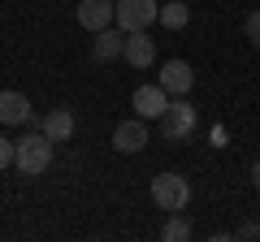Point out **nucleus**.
I'll return each instance as SVG.
<instances>
[{
  "mask_svg": "<svg viewBox=\"0 0 260 242\" xmlns=\"http://www.w3.org/2000/svg\"><path fill=\"white\" fill-rule=\"evenodd\" d=\"M143 147H148V121H143V117L113 126V151H121V156H135V151H143Z\"/></svg>",
  "mask_w": 260,
  "mask_h": 242,
  "instance_id": "nucleus-5",
  "label": "nucleus"
},
{
  "mask_svg": "<svg viewBox=\"0 0 260 242\" xmlns=\"http://www.w3.org/2000/svg\"><path fill=\"white\" fill-rule=\"evenodd\" d=\"M152 204L160 212H186V204H191V182L182 173H156L152 177Z\"/></svg>",
  "mask_w": 260,
  "mask_h": 242,
  "instance_id": "nucleus-3",
  "label": "nucleus"
},
{
  "mask_svg": "<svg viewBox=\"0 0 260 242\" xmlns=\"http://www.w3.org/2000/svg\"><path fill=\"white\" fill-rule=\"evenodd\" d=\"M247 39H251V48H260V9L247 18Z\"/></svg>",
  "mask_w": 260,
  "mask_h": 242,
  "instance_id": "nucleus-16",
  "label": "nucleus"
},
{
  "mask_svg": "<svg viewBox=\"0 0 260 242\" xmlns=\"http://www.w3.org/2000/svg\"><path fill=\"white\" fill-rule=\"evenodd\" d=\"M160 238H165V242H186V238H191V221H186L182 212H169V221H165V229H160Z\"/></svg>",
  "mask_w": 260,
  "mask_h": 242,
  "instance_id": "nucleus-14",
  "label": "nucleus"
},
{
  "mask_svg": "<svg viewBox=\"0 0 260 242\" xmlns=\"http://www.w3.org/2000/svg\"><path fill=\"white\" fill-rule=\"evenodd\" d=\"M13 156H18V143H9L5 134H0V169H9V165H13Z\"/></svg>",
  "mask_w": 260,
  "mask_h": 242,
  "instance_id": "nucleus-15",
  "label": "nucleus"
},
{
  "mask_svg": "<svg viewBox=\"0 0 260 242\" xmlns=\"http://www.w3.org/2000/svg\"><path fill=\"white\" fill-rule=\"evenodd\" d=\"M251 186L260 190V160H256V165H251Z\"/></svg>",
  "mask_w": 260,
  "mask_h": 242,
  "instance_id": "nucleus-18",
  "label": "nucleus"
},
{
  "mask_svg": "<svg viewBox=\"0 0 260 242\" xmlns=\"http://www.w3.org/2000/svg\"><path fill=\"white\" fill-rule=\"evenodd\" d=\"M234 238H260V225L256 221H247V225H239V233Z\"/></svg>",
  "mask_w": 260,
  "mask_h": 242,
  "instance_id": "nucleus-17",
  "label": "nucleus"
},
{
  "mask_svg": "<svg viewBox=\"0 0 260 242\" xmlns=\"http://www.w3.org/2000/svg\"><path fill=\"white\" fill-rule=\"evenodd\" d=\"M121 56H126L135 69H148L152 61H156V44L148 39V30H130V35H126V52H121Z\"/></svg>",
  "mask_w": 260,
  "mask_h": 242,
  "instance_id": "nucleus-11",
  "label": "nucleus"
},
{
  "mask_svg": "<svg viewBox=\"0 0 260 242\" xmlns=\"http://www.w3.org/2000/svg\"><path fill=\"white\" fill-rule=\"evenodd\" d=\"M156 22H165L169 30H182L186 22H191V9H186V0H169V5H160V18Z\"/></svg>",
  "mask_w": 260,
  "mask_h": 242,
  "instance_id": "nucleus-13",
  "label": "nucleus"
},
{
  "mask_svg": "<svg viewBox=\"0 0 260 242\" xmlns=\"http://www.w3.org/2000/svg\"><path fill=\"white\" fill-rule=\"evenodd\" d=\"M39 130H44L52 143L74 139V112H70V108H52L48 117H39Z\"/></svg>",
  "mask_w": 260,
  "mask_h": 242,
  "instance_id": "nucleus-12",
  "label": "nucleus"
},
{
  "mask_svg": "<svg viewBox=\"0 0 260 242\" xmlns=\"http://www.w3.org/2000/svg\"><path fill=\"white\" fill-rule=\"evenodd\" d=\"M35 117L30 112V100L22 91H0V126H26Z\"/></svg>",
  "mask_w": 260,
  "mask_h": 242,
  "instance_id": "nucleus-9",
  "label": "nucleus"
},
{
  "mask_svg": "<svg viewBox=\"0 0 260 242\" xmlns=\"http://www.w3.org/2000/svg\"><path fill=\"white\" fill-rule=\"evenodd\" d=\"M160 87H165L169 95H191V87H195V69L186 65V61H169V65L160 69Z\"/></svg>",
  "mask_w": 260,
  "mask_h": 242,
  "instance_id": "nucleus-10",
  "label": "nucleus"
},
{
  "mask_svg": "<svg viewBox=\"0 0 260 242\" xmlns=\"http://www.w3.org/2000/svg\"><path fill=\"white\" fill-rule=\"evenodd\" d=\"M195 104L186 100V95H174V100H169V108H165V117L156 121V130H160V139L165 143H186L195 134Z\"/></svg>",
  "mask_w": 260,
  "mask_h": 242,
  "instance_id": "nucleus-2",
  "label": "nucleus"
},
{
  "mask_svg": "<svg viewBox=\"0 0 260 242\" xmlns=\"http://www.w3.org/2000/svg\"><path fill=\"white\" fill-rule=\"evenodd\" d=\"M113 13H117V0H78V26L91 35L113 26Z\"/></svg>",
  "mask_w": 260,
  "mask_h": 242,
  "instance_id": "nucleus-6",
  "label": "nucleus"
},
{
  "mask_svg": "<svg viewBox=\"0 0 260 242\" xmlns=\"http://www.w3.org/2000/svg\"><path fill=\"white\" fill-rule=\"evenodd\" d=\"M126 52V30L121 26H104V30H95V39H91V61H100V65H109V61H117V56Z\"/></svg>",
  "mask_w": 260,
  "mask_h": 242,
  "instance_id": "nucleus-8",
  "label": "nucleus"
},
{
  "mask_svg": "<svg viewBox=\"0 0 260 242\" xmlns=\"http://www.w3.org/2000/svg\"><path fill=\"white\" fill-rule=\"evenodd\" d=\"M130 104H135V112H139L143 121H160V117H165V108H169V91L160 83L156 87H139Z\"/></svg>",
  "mask_w": 260,
  "mask_h": 242,
  "instance_id": "nucleus-7",
  "label": "nucleus"
},
{
  "mask_svg": "<svg viewBox=\"0 0 260 242\" xmlns=\"http://www.w3.org/2000/svg\"><path fill=\"white\" fill-rule=\"evenodd\" d=\"M156 18H160L156 0H117V13H113V22H117L126 35L130 30H148Z\"/></svg>",
  "mask_w": 260,
  "mask_h": 242,
  "instance_id": "nucleus-4",
  "label": "nucleus"
},
{
  "mask_svg": "<svg viewBox=\"0 0 260 242\" xmlns=\"http://www.w3.org/2000/svg\"><path fill=\"white\" fill-rule=\"evenodd\" d=\"M48 165H52V139H48L44 130L22 134L18 139V156H13V169H18L22 177H39Z\"/></svg>",
  "mask_w": 260,
  "mask_h": 242,
  "instance_id": "nucleus-1",
  "label": "nucleus"
}]
</instances>
